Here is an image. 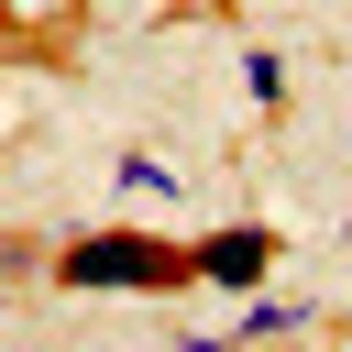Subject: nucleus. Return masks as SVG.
Segmentation results:
<instances>
[{
  "instance_id": "1",
  "label": "nucleus",
  "mask_w": 352,
  "mask_h": 352,
  "mask_svg": "<svg viewBox=\"0 0 352 352\" xmlns=\"http://www.w3.org/2000/svg\"><path fill=\"white\" fill-rule=\"evenodd\" d=\"M55 286L66 297H176V286H198V242H165V231H66L55 242Z\"/></svg>"
},
{
  "instance_id": "2",
  "label": "nucleus",
  "mask_w": 352,
  "mask_h": 352,
  "mask_svg": "<svg viewBox=\"0 0 352 352\" xmlns=\"http://www.w3.org/2000/svg\"><path fill=\"white\" fill-rule=\"evenodd\" d=\"M275 253H286V242H275L264 220H231V231H209V242H198V286H220V297H253V286L275 275Z\"/></svg>"
},
{
  "instance_id": "3",
  "label": "nucleus",
  "mask_w": 352,
  "mask_h": 352,
  "mask_svg": "<svg viewBox=\"0 0 352 352\" xmlns=\"http://www.w3.org/2000/svg\"><path fill=\"white\" fill-rule=\"evenodd\" d=\"M297 330H308V308H297V297H264V286H253V297H242V319H231V341H242V352L297 341Z\"/></svg>"
},
{
  "instance_id": "4",
  "label": "nucleus",
  "mask_w": 352,
  "mask_h": 352,
  "mask_svg": "<svg viewBox=\"0 0 352 352\" xmlns=\"http://www.w3.org/2000/svg\"><path fill=\"white\" fill-rule=\"evenodd\" d=\"M110 187H121V198H176V187H187V176H176V165H165V154H154V143H132V154H121V165H110Z\"/></svg>"
},
{
  "instance_id": "5",
  "label": "nucleus",
  "mask_w": 352,
  "mask_h": 352,
  "mask_svg": "<svg viewBox=\"0 0 352 352\" xmlns=\"http://www.w3.org/2000/svg\"><path fill=\"white\" fill-rule=\"evenodd\" d=\"M242 99H253L264 121L286 110V55H275V44H253V55H242Z\"/></svg>"
},
{
  "instance_id": "6",
  "label": "nucleus",
  "mask_w": 352,
  "mask_h": 352,
  "mask_svg": "<svg viewBox=\"0 0 352 352\" xmlns=\"http://www.w3.org/2000/svg\"><path fill=\"white\" fill-rule=\"evenodd\" d=\"M22 275H55V253H33V242H0V286H22Z\"/></svg>"
},
{
  "instance_id": "7",
  "label": "nucleus",
  "mask_w": 352,
  "mask_h": 352,
  "mask_svg": "<svg viewBox=\"0 0 352 352\" xmlns=\"http://www.w3.org/2000/svg\"><path fill=\"white\" fill-rule=\"evenodd\" d=\"M165 352H242V341H220V330H176Z\"/></svg>"
},
{
  "instance_id": "8",
  "label": "nucleus",
  "mask_w": 352,
  "mask_h": 352,
  "mask_svg": "<svg viewBox=\"0 0 352 352\" xmlns=\"http://www.w3.org/2000/svg\"><path fill=\"white\" fill-rule=\"evenodd\" d=\"M66 0H0V22H55Z\"/></svg>"
},
{
  "instance_id": "9",
  "label": "nucleus",
  "mask_w": 352,
  "mask_h": 352,
  "mask_svg": "<svg viewBox=\"0 0 352 352\" xmlns=\"http://www.w3.org/2000/svg\"><path fill=\"white\" fill-rule=\"evenodd\" d=\"M165 11H220V0H165Z\"/></svg>"
}]
</instances>
